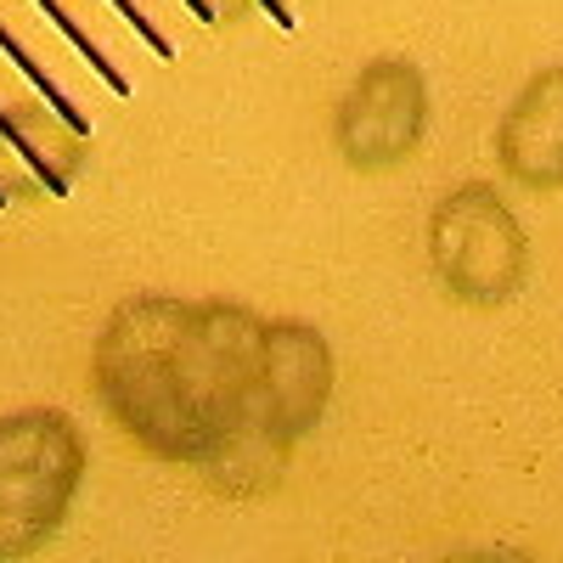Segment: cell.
<instances>
[{
    "instance_id": "5",
    "label": "cell",
    "mask_w": 563,
    "mask_h": 563,
    "mask_svg": "<svg viewBox=\"0 0 563 563\" xmlns=\"http://www.w3.org/2000/svg\"><path fill=\"white\" fill-rule=\"evenodd\" d=\"M333 344L321 327L276 316L265 321L260 339V422L271 429V440L299 445L305 434L321 429L327 406H333Z\"/></svg>"
},
{
    "instance_id": "12",
    "label": "cell",
    "mask_w": 563,
    "mask_h": 563,
    "mask_svg": "<svg viewBox=\"0 0 563 563\" xmlns=\"http://www.w3.org/2000/svg\"><path fill=\"white\" fill-rule=\"evenodd\" d=\"M180 7L192 12V18H203V23H220V7H214V0H180Z\"/></svg>"
},
{
    "instance_id": "9",
    "label": "cell",
    "mask_w": 563,
    "mask_h": 563,
    "mask_svg": "<svg viewBox=\"0 0 563 563\" xmlns=\"http://www.w3.org/2000/svg\"><path fill=\"white\" fill-rule=\"evenodd\" d=\"M34 7H40L45 18H52V23L68 34V45H74V52L90 63V74H97V79L113 90V97H130V90H135V85H130V74H124V68L108 57V45H97V34H90V29H85V23H79L68 7H63V0H34Z\"/></svg>"
},
{
    "instance_id": "8",
    "label": "cell",
    "mask_w": 563,
    "mask_h": 563,
    "mask_svg": "<svg viewBox=\"0 0 563 563\" xmlns=\"http://www.w3.org/2000/svg\"><path fill=\"white\" fill-rule=\"evenodd\" d=\"M0 52H7V63H12V68H18L34 90H40V102H52V108H57V119H63L74 135H85V141H90V113H85V108L68 97V90H63V79H57L52 68H45L34 52H29V40H23V34L7 23V18H0Z\"/></svg>"
},
{
    "instance_id": "2",
    "label": "cell",
    "mask_w": 563,
    "mask_h": 563,
    "mask_svg": "<svg viewBox=\"0 0 563 563\" xmlns=\"http://www.w3.org/2000/svg\"><path fill=\"white\" fill-rule=\"evenodd\" d=\"M85 479V434L74 417L34 406L0 417V563L34 558L68 519Z\"/></svg>"
},
{
    "instance_id": "1",
    "label": "cell",
    "mask_w": 563,
    "mask_h": 563,
    "mask_svg": "<svg viewBox=\"0 0 563 563\" xmlns=\"http://www.w3.org/2000/svg\"><path fill=\"white\" fill-rule=\"evenodd\" d=\"M260 339L243 305L135 294L90 350V389L147 456L203 467L260 417Z\"/></svg>"
},
{
    "instance_id": "11",
    "label": "cell",
    "mask_w": 563,
    "mask_h": 563,
    "mask_svg": "<svg viewBox=\"0 0 563 563\" xmlns=\"http://www.w3.org/2000/svg\"><path fill=\"white\" fill-rule=\"evenodd\" d=\"M254 7H260V12H271L282 29H294V7H288V0H254Z\"/></svg>"
},
{
    "instance_id": "4",
    "label": "cell",
    "mask_w": 563,
    "mask_h": 563,
    "mask_svg": "<svg viewBox=\"0 0 563 563\" xmlns=\"http://www.w3.org/2000/svg\"><path fill=\"white\" fill-rule=\"evenodd\" d=\"M429 79L411 57H372L333 113V147L355 175H389L422 153Z\"/></svg>"
},
{
    "instance_id": "10",
    "label": "cell",
    "mask_w": 563,
    "mask_h": 563,
    "mask_svg": "<svg viewBox=\"0 0 563 563\" xmlns=\"http://www.w3.org/2000/svg\"><path fill=\"white\" fill-rule=\"evenodd\" d=\"M108 7H113V12H119V18H124V23L135 29V34H141V45H147V52H153L158 63H169V57H175L169 34H164V29H158V23L147 18V7H141V0H108Z\"/></svg>"
},
{
    "instance_id": "13",
    "label": "cell",
    "mask_w": 563,
    "mask_h": 563,
    "mask_svg": "<svg viewBox=\"0 0 563 563\" xmlns=\"http://www.w3.org/2000/svg\"><path fill=\"white\" fill-rule=\"evenodd\" d=\"M0 147H7V141H0ZM18 198V186H12V175H7V164H0V209H7Z\"/></svg>"
},
{
    "instance_id": "7",
    "label": "cell",
    "mask_w": 563,
    "mask_h": 563,
    "mask_svg": "<svg viewBox=\"0 0 563 563\" xmlns=\"http://www.w3.org/2000/svg\"><path fill=\"white\" fill-rule=\"evenodd\" d=\"M0 141L34 169V180L45 186L52 198H68L74 192V175H79V158H85V135H74L57 108H34V102H7L0 97Z\"/></svg>"
},
{
    "instance_id": "3",
    "label": "cell",
    "mask_w": 563,
    "mask_h": 563,
    "mask_svg": "<svg viewBox=\"0 0 563 563\" xmlns=\"http://www.w3.org/2000/svg\"><path fill=\"white\" fill-rule=\"evenodd\" d=\"M429 265L462 310H501L530 276V238L490 180H462L429 214Z\"/></svg>"
},
{
    "instance_id": "6",
    "label": "cell",
    "mask_w": 563,
    "mask_h": 563,
    "mask_svg": "<svg viewBox=\"0 0 563 563\" xmlns=\"http://www.w3.org/2000/svg\"><path fill=\"white\" fill-rule=\"evenodd\" d=\"M496 164L525 192H563V63L530 74L496 124Z\"/></svg>"
}]
</instances>
